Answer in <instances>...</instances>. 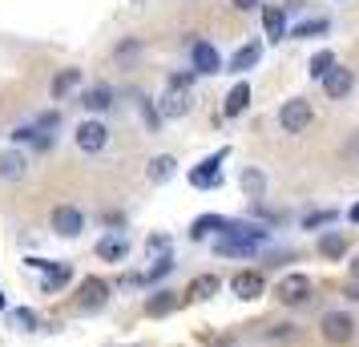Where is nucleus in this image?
Returning <instances> with one entry per match:
<instances>
[{
    "label": "nucleus",
    "instance_id": "nucleus-1",
    "mask_svg": "<svg viewBox=\"0 0 359 347\" xmlns=\"http://www.w3.org/2000/svg\"><path fill=\"white\" fill-rule=\"evenodd\" d=\"M190 85H194V69L170 77V85H165V93H162V114L165 117H182L190 109Z\"/></svg>",
    "mask_w": 359,
    "mask_h": 347
},
{
    "label": "nucleus",
    "instance_id": "nucleus-2",
    "mask_svg": "<svg viewBox=\"0 0 359 347\" xmlns=\"http://www.w3.org/2000/svg\"><path fill=\"white\" fill-rule=\"evenodd\" d=\"M278 125H283V133H303L311 125V101L307 97H291L283 109H278Z\"/></svg>",
    "mask_w": 359,
    "mask_h": 347
},
{
    "label": "nucleus",
    "instance_id": "nucleus-3",
    "mask_svg": "<svg viewBox=\"0 0 359 347\" xmlns=\"http://www.w3.org/2000/svg\"><path fill=\"white\" fill-rule=\"evenodd\" d=\"M222 162H226V149L210 154L206 162H198L194 170H190V182H194L198 190H214V186H222V170H218Z\"/></svg>",
    "mask_w": 359,
    "mask_h": 347
},
{
    "label": "nucleus",
    "instance_id": "nucleus-4",
    "mask_svg": "<svg viewBox=\"0 0 359 347\" xmlns=\"http://www.w3.org/2000/svg\"><path fill=\"white\" fill-rule=\"evenodd\" d=\"M351 335H355V319L343 311H327L323 315V339L327 343H351Z\"/></svg>",
    "mask_w": 359,
    "mask_h": 347
},
{
    "label": "nucleus",
    "instance_id": "nucleus-5",
    "mask_svg": "<svg viewBox=\"0 0 359 347\" xmlns=\"http://www.w3.org/2000/svg\"><path fill=\"white\" fill-rule=\"evenodd\" d=\"M49 222H53V231L61 234V238H77L81 226H85V215L77 210V206H53Z\"/></svg>",
    "mask_w": 359,
    "mask_h": 347
},
{
    "label": "nucleus",
    "instance_id": "nucleus-6",
    "mask_svg": "<svg viewBox=\"0 0 359 347\" xmlns=\"http://www.w3.org/2000/svg\"><path fill=\"white\" fill-rule=\"evenodd\" d=\"M278 303H287V307L311 303V279L307 275H287V279L278 283Z\"/></svg>",
    "mask_w": 359,
    "mask_h": 347
},
{
    "label": "nucleus",
    "instance_id": "nucleus-7",
    "mask_svg": "<svg viewBox=\"0 0 359 347\" xmlns=\"http://www.w3.org/2000/svg\"><path fill=\"white\" fill-rule=\"evenodd\" d=\"M73 137H77V149H85V154H101V149L109 146V130L101 121H81Z\"/></svg>",
    "mask_w": 359,
    "mask_h": 347
},
{
    "label": "nucleus",
    "instance_id": "nucleus-8",
    "mask_svg": "<svg viewBox=\"0 0 359 347\" xmlns=\"http://www.w3.org/2000/svg\"><path fill=\"white\" fill-rule=\"evenodd\" d=\"M33 266L36 271H41V275H45V291H61V287H65L69 279H73V266L69 263H53V259H33Z\"/></svg>",
    "mask_w": 359,
    "mask_h": 347
},
{
    "label": "nucleus",
    "instance_id": "nucleus-9",
    "mask_svg": "<svg viewBox=\"0 0 359 347\" xmlns=\"http://www.w3.org/2000/svg\"><path fill=\"white\" fill-rule=\"evenodd\" d=\"M105 299H109V283L93 275V279L81 283V299H77V307H81V311H97V307H105Z\"/></svg>",
    "mask_w": 359,
    "mask_h": 347
},
{
    "label": "nucleus",
    "instance_id": "nucleus-10",
    "mask_svg": "<svg viewBox=\"0 0 359 347\" xmlns=\"http://www.w3.org/2000/svg\"><path fill=\"white\" fill-rule=\"evenodd\" d=\"M351 85H355V73H351V69H343V65H335L323 77V89H327V97H331V101H343L347 93H351Z\"/></svg>",
    "mask_w": 359,
    "mask_h": 347
},
{
    "label": "nucleus",
    "instance_id": "nucleus-11",
    "mask_svg": "<svg viewBox=\"0 0 359 347\" xmlns=\"http://www.w3.org/2000/svg\"><path fill=\"white\" fill-rule=\"evenodd\" d=\"M190 57H194V73H218L222 69V57H218V49H214L210 41H198L194 49H190Z\"/></svg>",
    "mask_w": 359,
    "mask_h": 347
},
{
    "label": "nucleus",
    "instance_id": "nucleus-12",
    "mask_svg": "<svg viewBox=\"0 0 359 347\" xmlns=\"http://www.w3.org/2000/svg\"><path fill=\"white\" fill-rule=\"evenodd\" d=\"M230 291L238 299H259L262 295V275L259 271H238V275L230 279Z\"/></svg>",
    "mask_w": 359,
    "mask_h": 347
},
{
    "label": "nucleus",
    "instance_id": "nucleus-13",
    "mask_svg": "<svg viewBox=\"0 0 359 347\" xmlns=\"http://www.w3.org/2000/svg\"><path fill=\"white\" fill-rule=\"evenodd\" d=\"M130 254V243L121 238V234H109V238H101L97 243V259L101 263H121Z\"/></svg>",
    "mask_w": 359,
    "mask_h": 347
},
{
    "label": "nucleus",
    "instance_id": "nucleus-14",
    "mask_svg": "<svg viewBox=\"0 0 359 347\" xmlns=\"http://www.w3.org/2000/svg\"><path fill=\"white\" fill-rule=\"evenodd\" d=\"M246 105H250V85L238 81V85L226 93V101H222V114H226V117H238V114H246Z\"/></svg>",
    "mask_w": 359,
    "mask_h": 347
},
{
    "label": "nucleus",
    "instance_id": "nucleus-15",
    "mask_svg": "<svg viewBox=\"0 0 359 347\" xmlns=\"http://www.w3.org/2000/svg\"><path fill=\"white\" fill-rule=\"evenodd\" d=\"M262 29L271 41H287V8H262Z\"/></svg>",
    "mask_w": 359,
    "mask_h": 347
},
{
    "label": "nucleus",
    "instance_id": "nucleus-16",
    "mask_svg": "<svg viewBox=\"0 0 359 347\" xmlns=\"http://www.w3.org/2000/svg\"><path fill=\"white\" fill-rule=\"evenodd\" d=\"M178 307V295L174 291H154V295L146 299V315L149 319H162V315H170Z\"/></svg>",
    "mask_w": 359,
    "mask_h": 347
},
{
    "label": "nucleus",
    "instance_id": "nucleus-17",
    "mask_svg": "<svg viewBox=\"0 0 359 347\" xmlns=\"http://www.w3.org/2000/svg\"><path fill=\"white\" fill-rule=\"evenodd\" d=\"M214 250H218V254H230V259H250V254H259V247H255V243H243V238H226V234L214 243Z\"/></svg>",
    "mask_w": 359,
    "mask_h": 347
},
{
    "label": "nucleus",
    "instance_id": "nucleus-18",
    "mask_svg": "<svg viewBox=\"0 0 359 347\" xmlns=\"http://www.w3.org/2000/svg\"><path fill=\"white\" fill-rule=\"evenodd\" d=\"M259 57H262V45L259 41H250V45H243V49L230 57V69H234V73H246V69L259 65Z\"/></svg>",
    "mask_w": 359,
    "mask_h": 347
},
{
    "label": "nucleus",
    "instance_id": "nucleus-19",
    "mask_svg": "<svg viewBox=\"0 0 359 347\" xmlns=\"http://www.w3.org/2000/svg\"><path fill=\"white\" fill-rule=\"evenodd\" d=\"M81 105H85V109H93V114H105V109L114 105V89H109V85H93V89L85 93Z\"/></svg>",
    "mask_w": 359,
    "mask_h": 347
},
{
    "label": "nucleus",
    "instance_id": "nucleus-20",
    "mask_svg": "<svg viewBox=\"0 0 359 347\" xmlns=\"http://www.w3.org/2000/svg\"><path fill=\"white\" fill-rule=\"evenodd\" d=\"M214 231H226V218L222 215H202V218H194V226H190V238H206V234H214Z\"/></svg>",
    "mask_w": 359,
    "mask_h": 347
},
{
    "label": "nucleus",
    "instance_id": "nucleus-21",
    "mask_svg": "<svg viewBox=\"0 0 359 347\" xmlns=\"http://www.w3.org/2000/svg\"><path fill=\"white\" fill-rule=\"evenodd\" d=\"M77 85H81V69H61V73L53 77V97L61 101L69 89H77Z\"/></svg>",
    "mask_w": 359,
    "mask_h": 347
},
{
    "label": "nucleus",
    "instance_id": "nucleus-22",
    "mask_svg": "<svg viewBox=\"0 0 359 347\" xmlns=\"http://www.w3.org/2000/svg\"><path fill=\"white\" fill-rule=\"evenodd\" d=\"M0 178H25V158H20L17 149H8V154H0Z\"/></svg>",
    "mask_w": 359,
    "mask_h": 347
},
{
    "label": "nucleus",
    "instance_id": "nucleus-23",
    "mask_svg": "<svg viewBox=\"0 0 359 347\" xmlns=\"http://www.w3.org/2000/svg\"><path fill=\"white\" fill-rule=\"evenodd\" d=\"M319 254H323V259H343V254H347L343 234H323V238H319Z\"/></svg>",
    "mask_w": 359,
    "mask_h": 347
},
{
    "label": "nucleus",
    "instance_id": "nucleus-24",
    "mask_svg": "<svg viewBox=\"0 0 359 347\" xmlns=\"http://www.w3.org/2000/svg\"><path fill=\"white\" fill-rule=\"evenodd\" d=\"M327 33V20L315 17V20H303V25H294V29H287V36H294V41H303V36H323Z\"/></svg>",
    "mask_w": 359,
    "mask_h": 347
},
{
    "label": "nucleus",
    "instance_id": "nucleus-25",
    "mask_svg": "<svg viewBox=\"0 0 359 347\" xmlns=\"http://www.w3.org/2000/svg\"><path fill=\"white\" fill-rule=\"evenodd\" d=\"M174 158H170V154H158V158H154V162H149V178H154V182H165V178H174Z\"/></svg>",
    "mask_w": 359,
    "mask_h": 347
},
{
    "label": "nucleus",
    "instance_id": "nucleus-26",
    "mask_svg": "<svg viewBox=\"0 0 359 347\" xmlns=\"http://www.w3.org/2000/svg\"><path fill=\"white\" fill-rule=\"evenodd\" d=\"M214 291H218V279H214V275H198V279L186 287V295L190 299H210Z\"/></svg>",
    "mask_w": 359,
    "mask_h": 347
},
{
    "label": "nucleus",
    "instance_id": "nucleus-27",
    "mask_svg": "<svg viewBox=\"0 0 359 347\" xmlns=\"http://www.w3.org/2000/svg\"><path fill=\"white\" fill-rule=\"evenodd\" d=\"M243 190H246V198H262L266 194V178L259 170H243Z\"/></svg>",
    "mask_w": 359,
    "mask_h": 347
},
{
    "label": "nucleus",
    "instance_id": "nucleus-28",
    "mask_svg": "<svg viewBox=\"0 0 359 347\" xmlns=\"http://www.w3.org/2000/svg\"><path fill=\"white\" fill-rule=\"evenodd\" d=\"M331 69H335V57H331V53H315V57H311V77H315V81H323Z\"/></svg>",
    "mask_w": 359,
    "mask_h": 347
},
{
    "label": "nucleus",
    "instance_id": "nucleus-29",
    "mask_svg": "<svg viewBox=\"0 0 359 347\" xmlns=\"http://www.w3.org/2000/svg\"><path fill=\"white\" fill-rule=\"evenodd\" d=\"M146 250H149V259H170V238L165 234H149Z\"/></svg>",
    "mask_w": 359,
    "mask_h": 347
},
{
    "label": "nucleus",
    "instance_id": "nucleus-30",
    "mask_svg": "<svg viewBox=\"0 0 359 347\" xmlns=\"http://www.w3.org/2000/svg\"><path fill=\"white\" fill-rule=\"evenodd\" d=\"M142 117H146L149 133H154V130H158V125H162V114H158V105H154V101H149V97H142Z\"/></svg>",
    "mask_w": 359,
    "mask_h": 347
},
{
    "label": "nucleus",
    "instance_id": "nucleus-31",
    "mask_svg": "<svg viewBox=\"0 0 359 347\" xmlns=\"http://www.w3.org/2000/svg\"><path fill=\"white\" fill-rule=\"evenodd\" d=\"M170 266H174L170 259H154V266L146 271V283H158L162 275H170Z\"/></svg>",
    "mask_w": 359,
    "mask_h": 347
},
{
    "label": "nucleus",
    "instance_id": "nucleus-32",
    "mask_svg": "<svg viewBox=\"0 0 359 347\" xmlns=\"http://www.w3.org/2000/svg\"><path fill=\"white\" fill-rule=\"evenodd\" d=\"M331 218H335V210H319V215H307V218H303V226L311 231V226H323V222H331Z\"/></svg>",
    "mask_w": 359,
    "mask_h": 347
},
{
    "label": "nucleus",
    "instance_id": "nucleus-33",
    "mask_svg": "<svg viewBox=\"0 0 359 347\" xmlns=\"http://www.w3.org/2000/svg\"><path fill=\"white\" fill-rule=\"evenodd\" d=\"M17 323H20V327H25V331H33L36 315H33V311H25V307H20V311H17Z\"/></svg>",
    "mask_w": 359,
    "mask_h": 347
},
{
    "label": "nucleus",
    "instance_id": "nucleus-34",
    "mask_svg": "<svg viewBox=\"0 0 359 347\" xmlns=\"http://www.w3.org/2000/svg\"><path fill=\"white\" fill-rule=\"evenodd\" d=\"M230 4H234V8H238V13H246V8H259L262 0H230Z\"/></svg>",
    "mask_w": 359,
    "mask_h": 347
},
{
    "label": "nucleus",
    "instance_id": "nucleus-35",
    "mask_svg": "<svg viewBox=\"0 0 359 347\" xmlns=\"http://www.w3.org/2000/svg\"><path fill=\"white\" fill-rule=\"evenodd\" d=\"M343 299H351V303H359V283H351V287L343 291Z\"/></svg>",
    "mask_w": 359,
    "mask_h": 347
},
{
    "label": "nucleus",
    "instance_id": "nucleus-36",
    "mask_svg": "<svg viewBox=\"0 0 359 347\" xmlns=\"http://www.w3.org/2000/svg\"><path fill=\"white\" fill-rule=\"evenodd\" d=\"M347 218H351V222H359V202L351 206V210H347Z\"/></svg>",
    "mask_w": 359,
    "mask_h": 347
},
{
    "label": "nucleus",
    "instance_id": "nucleus-37",
    "mask_svg": "<svg viewBox=\"0 0 359 347\" xmlns=\"http://www.w3.org/2000/svg\"><path fill=\"white\" fill-rule=\"evenodd\" d=\"M351 275H355V279H359V259H355V263H351Z\"/></svg>",
    "mask_w": 359,
    "mask_h": 347
},
{
    "label": "nucleus",
    "instance_id": "nucleus-38",
    "mask_svg": "<svg viewBox=\"0 0 359 347\" xmlns=\"http://www.w3.org/2000/svg\"><path fill=\"white\" fill-rule=\"evenodd\" d=\"M0 311H4V291H0Z\"/></svg>",
    "mask_w": 359,
    "mask_h": 347
}]
</instances>
